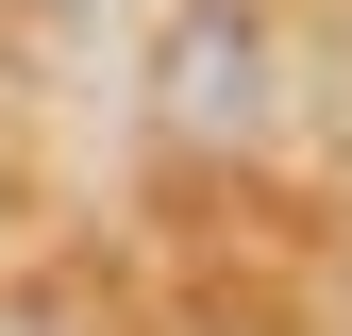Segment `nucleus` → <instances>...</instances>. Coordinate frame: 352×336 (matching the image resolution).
I'll use <instances>...</instances> for the list:
<instances>
[{
    "label": "nucleus",
    "mask_w": 352,
    "mask_h": 336,
    "mask_svg": "<svg viewBox=\"0 0 352 336\" xmlns=\"http://www.w3.org/2000/svg\"><path fill=\"white\" fill-rule=\"evenodd\" d=\"M151 101H168V135H252V101H269V0H185V34L151 51Z\"/></svg>",
    "instance_id": "nucleus-1"
},
{
    "label": "nucleus",
    "mask_w": 352,
    "mask_h": 336,
    "mask_svg": "<svg viewBox=\"0 0 352 336\" xmlns=\"http://www.w3.org/2000/svg\"><path fill=\"white\" fill-rule=\"evenodd\" d=\"M34 17H118V0H34Z\"/></svg>",
    "instance_id": "nucleus-2"
}]
</instances>
